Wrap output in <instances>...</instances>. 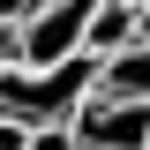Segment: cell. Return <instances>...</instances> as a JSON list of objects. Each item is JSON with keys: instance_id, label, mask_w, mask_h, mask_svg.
<instances>
[{"instance_id": "cell-8", "label": "cell", "mask_w": 150, "mask_h": 150, "mask_svg": "<svg viewBox=\"0 0 150 150\" xmlns=\"http://www.w3.org/2000/svg\"><path fill=\"white\" fill-rule=\"evenodd\" d=\"M135 38H143V45H150V0H143V8H135Z\"/></svg>"}, {"instance_id": "cell-5", "label": "cell", "mask_w": 150, "mask_h": 150, "mask_svg": "<svg viewBox=\"0 0 150 150\" xmlns=\"http://www.w3.org/2000/svg\"><path fill=\"white\" fill-rule=\"evenodd\" d=\"M23 150H83V143L68 135V120H38V128H30V143H23Z\"/></svg>"}, {"instance_id": "cell-10", "label": "cell", "mask_w": 150, "mask_h": 150, "mask_svg": "<svg viewBox=\"0 0 150 150\" xmlns=\"http://www.w3.org/2000/svg\"><path fill=\"white\" fill-rule=\"evenodd\" d=\"M135 8H143V0H135Z\"/></svg>"}, {"instance_id": "cell-7", "label": "cell", "mask_w": 150, "mask_h": 150, "mask_svg": "<svg viewBox=\"0 0 150 150\" xmlns=\"http://www.w3.org/2000/svg\"><path fill=\"white\" fill-rule=\"evenodd\" d=\"M30 8H38V0H0V23H23Z\"/></svg>"}, {"instance_id": "cell-6", "label": "cell", "mask_w": 150, "mask_h": 150, "mask_svg": "<svg viewBox=\"0 0 150 150\" xmlns=\"http://www.w3.org/2000/svg\"><path fill=\"white\" fill-rule=\"evenodd\" d=\"M0 68H15V23H0Z\"/></svg>"}, {"instance_id": "cell-1", "label": "cell", "mask_w": 150, "mask_h": 150, "mask_svg": "<svg viewBox=\"0 0 150 150\" xmlns=\"http://www.w3.org/2000/svg\"><path fill=\"white\" fill-rule=\"evenodd\" d=\"M98 60L90 53H68L53 60V68H0V112L8 120H23V128H38V120H68L75 105H83V90H90Z\"/></svg>"}, {"instance_id": "cell-3", "label": "cell", "mask_w": 150, "mask_h": 150, "mask_svg": "<svg viewBox=\"0 0 150 150\" xmlns=\"http://www.w3.org/2000/svg\"><path fill=\"white\" fill-rule=\"evenodd\" d=\"M90 90L98 98H135V105H150V45L135 38V45H120V53H98Z\"/></svg>"}, {"instance_id": "cell-9", "label": "cell", "mask_w": 150, "mask_h": 150, "mask_svg": "<svg viewBox=\"0 0 150 150\" xmlns=\"http://www.w3.org/2000/svg\"><path fill=\"white\" fill-rule=\"evenodd\" d=\"M143 150H150V135H143Z\"/></svg>"}, {"instance_id": "cell-4", "label": "cell", "mask_w": 150, "mask_h": 150, "mask_svg": "<svg viewBox=\"0 0 150 150\" xmlns=\"http://www.w3.org/2000/svg\"><path fill=\"white\" fill-rule=\"evenodd\" d=\"M135 45V0H90V15H83V53H120Z\"/></svg>"}, {"instance_id": "cell-2", "label": "cell", "mask_w": 150, "mask_h": 150, "mask_svg": "<svg viewBox=\"0 0 150 150\" xmlns=\"http://www.w3.org/2000/svg\"><path fill=\"white\" fill-rule=\"evenodd\" d=\"M68 135H75L83 150H143V135H150V105L83 90V105L68 112Z\"/></svg>"}]
</instances>
